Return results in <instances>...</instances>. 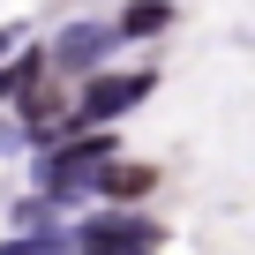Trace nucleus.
Segmentation results:
<instances>
[{
    "label": "nucleus",
    "mask_w": 255,
    "mask_h": 255,
    "mask_svg": "<svg viewBox=\"0 0 255 255\" xmlns=\"http://www.w3.org/2000/svg\"><path fill=\"white\" fill-rule=\"evenodd\" d=\"M0 255H68V240L60 233H23V240H8Z\"/></svg>",
    "instance_id": "obj_7"
},
{
    "label": "nucleus",
    "mask_w": 255,
    "mask_h": 255,
    "mask_svg": "<svg viewBox=\"0 0 255 255\" xmlns=\"http://www.w3.org/2000/svg\"><path fill=\"white\" fill-rule=\"evenodd\" d=\"M113 45V23H75V30H60V45H53V60L68 68V75H83L98 53Z\"/></svg>",
    "instance_id": "obj_6"
},
{
    "label": "nucleus",
    "mask_w": 255,
    "mask_h": 255,
    "mask_svg": "<svg viewBox=\"0 0 255 255\" xmlns=\"http://www.w3.org/2000/svg\"><path fill=\"white\" fill-rule=\"evenodd\" d=\"M150 90H158V75H143V68H135V75H90L83 98H75V128H105V120H120L128 105H143Z\"/></svg>",
    "instance_id": "obj_3"
},
{
    "label": "nucleus",
    "mask_w": 255,
    "mask_h": 255,
    "mask_svg": "<svg viewBox=\"0 0 255 255\" xmlns=\"http://www.w3.org/2000/svg\"><path fill=\"white\" fill-rule=\"evenodd\" d=\"M150 188H158V173H150V165H120V158H113V165L98 173V188H90V195H98L105 210H135Z\"/></svg>",
    "instance_id": "obj_4"
},
{
    "label": "nucleus",
    "mask_w": 255,
    "mask_h": 255,
    "mask_svg": "<svg viewBox=\"0 0 255 255\" xmlns=\"http://www.w3.org/2000/svg\"><path fill=\"white\" fill-rule=\"evenodd\" d=\"M113 158H120V135H113V128H68L53 150H38V188L68 210L75 195L98 188V173H105Z\"/></svg>",
    "instance_id": "obj_1"
},
{
    "label": "nucleus",
    "mask_w": 255,
    "mask_h": 255,
    "mask_svg": "<svg viewBox=\"0 0 255 255\" xmlns=\"http://www.w3.org/2000/svg\"><path fill=\"white\" fill-rule=\"evenodd\" d=\"M15 45H23V30H0V60H15Z\"/></svg>",
    "instance_id": "obj_8"
},
{
    "label": "nucleus",
    "mask_w": 255,
    "mask_h": 255,
    "mask_svg": "<svg viewBox=\"0 0 255 255\" xmlns=\"http://www.w3.org/2000/svg\"><path fill=\"white\" fill-rule=\"evenodd\" d=\"M158 240L165 233L150 218H135V210H98V218H83L68 233V255H150Z\"/></svg>",
    "instance_id": "obj_2"
},
{
    "label": "nucleus",
    "mask_w": 255,
    "mask_h": 255,
    "mask_svg": "<svg viewBox=\"0 0 255 255\" xmlns=\"http://www.w3.org/2000/svg\"><path fill=\"white\" fill-rule=\"evenodd\" d=\"M173 30V0H128L113 15V45H135V38H165Z\"/></svg>",
    "instance_id": "obj_5"
}]
</instances>
